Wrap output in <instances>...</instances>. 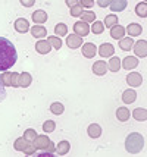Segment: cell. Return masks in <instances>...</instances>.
I'll return each mask as SVG.
<instances>
[{
    "label": "cell",
    "mask_w": 147,
    "mask_h": 157,
    "mask_svg": "<svg viewBox=\"0 0 147 157\" xmlns=\"http://www.w3.org/2000/svg\"><path fill=\"white\" fill-rule=\"evenodd\" d=\"M21 3L24 5V6H33V5H34V2H33V0H27V2H25V0H22Z\"/></svg>",
    "instance_id": "43"
},
{
    "label": "cell",
    "mask_w": 147,
    "mask_h": 157,
    "mask_svg": "<svg viewBox=\"0 0 147 157\" xmlns=\"http://www.w3.org/2000/svg\"><path fill=\"white\" fill-rule=\"evenodd\" d=\"M115 53V47H113L110 43H103V44H100V47H99V55L102 56V57H110L113 56Z\"/></svg>",
    "instance_id": "10"
},
{
    "label": "cell",
    "mask_w": 147,
    "mask_h": 157,
    "mask_svg": "<svg viewBox=\"0 0 147 157\" xmlns=\"http://www.w3.org/2000/svg\"><path fill=\"white\" fill-rule=\"evenodd\" d=\"M130 110L126 109V107H118V110H116V117H118V121H121V122H126L128 119H130Z\"/></svg>",
    "instance_id": "25"
},
{
    "label": "cell",
    "mask_w": 147,
    "mask_h": 157,
    "mask_svg": "<svg viewBox=\"0 0 147 157\" xmlns=\"http://www.w3.org/2000/svg\"><path fill=\"white\" fill-rule=\"evenodd\" d=\"M66 44L69 48H78L81 47L84 43H83V37H79L77 34H71L66 37Z\"/></svg>",
    "instance_id": "9"
},
{
    "label": "cell",
    "mask_w": 147,
    "mask_h": 157,
    "mask_svg": "<svg viewBox=\"0 0 147 157\" xmlns=\"http://www.w3.org/2000/svg\"><path fill=\"white\" fill-rule=\"evenodd\" d=\"M81 18H83V22L88 24V22H94L96 21V15H94V12H91V10H85V12H83Z\"/></svg>",
    "instance_id": "35"
},
{
    "label": "cell",
    "mask_w": 147,
    "mask_h": 157,
    "mask_svg": "<svg viewBox=\"0 0 147 157\" xmlns=\"http://www.w3.org/2000/svg\"><path fill=\"white\" fill-rule=\"evenodd\" d=\"M125 79L130 87H140L141 84H143V76H141V74H138V72L128 74V76H126Z\"/></svg>",
    "instance_id": "6"
},
{
    "label": "cell",
    "mask_w": 147,
    "mask_h": 157,
    "mask_svg": "<svg viewBox=\"0 0 147 157\" xmlns=\"http://www.w3.org/2000/svg\"><path fill=\"white\" fill-rule=\"evenodd\" d=\"M118 16L116 15H107L103 21V25H106V28H113L115 25H118Z\"/></svg>",
    "instance_id": "29"
},
{
    "label": "cell",
    "mask_w": 147,
    "mask_h": 157,
    "mask_svg": "<svg viewBox=\"0 0 147 157\" xmlns=\"http://www.w3.org/2000/svg\"><path fill=\"white\" fill-rule=\"evenodd\" d=\"M131 115L134 116V119H135V121H140V122H144V121H147V110L146 109L137 107V109L134 110Z\"/></svg>",
    "instance_id": "24"
},
{
    "label": "cell",
    "mask_w": 147,
    "mask_h": 157,
    "mask_svg": "<svg viewBox=\"0 0 147 157\" xmlns=\"http://www.w3.org/2000/svg\"><path fill=\"white\" fill-rule=\"evenodd\" d=\"M87 134L90 138H99L102 135V126L97 123H91L90 126L87 128Z\"/></svg>",
    "instance_id": "17"
},
{
    "label": "cell",
    "mask_w": 147,
    "mask_h": 157,
    "mask_svg": "<svg viewBox=\"0 0 147 157\" xmlns=\"http://www.w3.org/2000/svg\"><path fill=\"white\" fill-rule=\"evenodd\" d=\"M135 13L138 15V16H141V18H146L147 16V5L144 2H141V3L137 5V7H135Z\"/></svg>",
    "instance_id": "33"
},
{
    "label": "cell",
    "mask_w": 147,
    "mask_h": 157,
    "mask_svg": "<svg viewBox=\"0 0 147 157\" xmlns=\"http://www.w3.org/2000/svg\"><path fill=\"white\" fill-rule=\"evenodd\" d=\"M109 6H110L113 12H121V10H124L126 7V2L125 0H115V2H110Z\"/></svg>",
    "instance_id": "27"
},
{
    "label": "cell",
    "mask_w": 147,
    "mask_h": 157,
    "mask_svg": "<svg viewBox=\"0 0 147 157\" xmlns=\"http://www.w3.org/2000/svg\"><path fill=\"white\" fill-rule=\"evenodd\" d=\"M66 5H68L69 7H72V6H75V5H78V2H75V0H68Z\"/></svg>",
    "instance_id": "44"
},
{
    "label": "cell",
    "mask_w": 147,
    "mask_h": 157,
    "mask_svg": "<svg viewBox=\"0 0 147 157\" xmlns=\"http://www.w3.org/2000/svg\"><path fill=\"white\" fill-rule=\"evenodd\" d=\"M46 150L49 151L50 154H53V153H56V145H55V144H53V143H52V141H50L49 147H47V148H46Z\"/></svg>",
    "instance_id": "41"
},
{
    "label": "cell",
    "mask_w": 147,
    "mask_h": 157,
    "mask_svg": "<svg viewBox=\"0 0 147 157\" xmlns=\"http://www.w3.org/2000/svg\"><path fill=\"white\" fill-rule=\"evenodd\" d=\"M137 65H138V59L134 57V56H126L125 59L122 60V68L126 69V71H131V69L137 68Z\"/></svg>",
    "instance_id": "15"
},
{
    "label": "cell",
    "mask_w": 147,
    "mask_h": 157,
    "mask_svg": "<svg viewBox=\"0 0 147 157\" xmlns=\"http://www.w3.org/2000/svg\"><path fill=\"white\" fill-rule=\"evenodd\" d=\"M31 34L35 38H43V37L47 35V29L43 27V25H34V27L31 28Z\"/></svg>",
    "instance_id": "22"
},
{
    "label": "cell",
    "mask_w": 147,
    "mask_h": 157,
    "mask_svg": "<svg viewBox=\"0 0 147 157\" xmlns=\"http://www.w3.org/2000/svg\"><path fill=\"white\" fill-rule=\"evenodd\" d=\"M35 137H37V132H35L34 129H27L25 132H24V138H27V140H29V141H33Z\"/></svg>",
    "instance_id": "38"
},
{
    "label": "cell",
    "mask_w": 147,
    "mask_h": 157,
    "mask_svg": "<svg viewBox=\"0 0 147 157\" xmlns=\"http://www.w3.org/2000/svg\"><path fill=\"white\" fill-rule=\"evenodd\" d=\"M69 12H71V16H74V18H78V16L83 15V7H81V5H79V2H78V5L71 7Z\"/></svg>",
    "instance_id": "36"
},
{
    "label": "cell",
    "mask_w": 147,
    "mask_h": 157,
    "mask_svg": "<svg viewBox=\"0 0 147 157\" xmlns=\"http://www.w3.org/2000/svg\"><path fill=\"white\" fill-rule=\"evenodd\" d=\"M99 3V6H102V7H106V6H109V5H110V2H109V0H99L97 2Z\"/></svg>",
    "instance_id": "42"
},
{
    "label": "cell",
    "mask_w": 147,
    "mask_h": 157,
    "mask_svg": "<svg viewBox=\"0 0 147 157\" xmlns=\"http://www.w3.org/2000/svg\"><path fill=\"white\" fill-rule=\"evenodd\" d=\"M15 29L21 34H25L27 31L29 29V22L25 18H18L15 21Z\"/></svg>",
    "instance_id": "14"
},
{
    "label": "cell",
    "mask_w": 147,
    "mask_h": 157,
    "mask_svg": "<svg viewBox=\"0 0 147 157\" xmlns=\"http://www.w3.org/2000/svg\"><path fill=\"white\" fill-rule=\"evenodd\" d=\"M14 147H15V150H18V151H22V153H25V154H34L35 153V147H34V144H31V141L29 140H27V138H16L15 140V143H14Z\"/></svg>",
    "instance_id": "3"
},
{
    "label": "cell",
    "mask_w": 147,
    "mask_h": 157,
    "mask_svg": "<svg viewBox=\"0 0 147 157\" xmlns=\"http://www.w3.org/2000/svg\"><path fill=\"white\" fill-rule=\"evenodd\" d=\"M96 53H97L96 44H93V43H84V44H83V56H85L87 59L94 57Z\"/></svg>",
    "instance_id": "11"
},
{
    "label": "cell",
    "mask_w": 147,
    "mask_h": 157,
    "mask_svg": "<svg viewBox=\"0 0 147 157\" xmlns=\"http://www.w3.org/2000/svg\"><path fill=\"white\" fill-rule=\"evenodd\" d=\"M55 33H56V37H65L68 34V27L65 24H57L55 27Z\"/></svg>",
    "instance_id": "34"
},
{
    "label": "cell",
    "mask_w": 147,
    "mask_h": 157,
    "mask_svg": "<svg viewBox=\"0 0 147 157\" xmlns=\"http://www.w3.org/2000/svg\"><path fill=\"white\" fill-rule=\"evenodd\" d=\"M125 34H128V37H135V35H140L143 33V28L138 24H130L128 27L125 28Z\"/></svg>",
    "instance_id": "16"
},
{
    "label": "cell",
    "mask_w": 147,
    "mask_h": 157,
    "mask_svg": "<svg viewBox=\"0 0 147 157\" xmlns=\"http://www.w3.org/2000/svg\"><path fill=\"white\" fill-rule=\"evenodd\" d=\"M31 82H33V76H31V74H28V72H22V74H19V87H21V88H27V87H29Z\"/></svg>",
    "instance_id": "19"
},
{
    "label": "cell",
    "mask_w": 147,
    "mask_h": 157,
    "mask_svg": "<svg viewBox=\"0 0 147 157\" xmlns=\"http://www.w3.org/2000/svg\"><path fill=\"white\" fill-rule=\"evenodd\" d=\"M91 68H93V74H94V75H99V76L105 75L106 72H107V65H106V62H103V60L94 62V65H93Z\"/></svg>",
    "instance_id": "12"
},
{
    "label": "cell",
    "mask_w": 147,
    "mask_h": 157,
    "mask_svg": "<svg viewBox=\"0 0 147 157\" xmlns=\"http://www.w3.org/2000/svg\"><path fill=\"white\" fill-rule=\"evenodd\" d=\"M74 33L79 35V37H85L90 33V27H88V24H85L83 21H78V22L74 24Z\"/></svg>",
    "instance_id": "5"
},
{
    "label": "cell",
    "mask_w": 147,
    "mask_h": 157,
    "mask_svg": "<svg viewBox=\"0 0 147 157\" xmlns=\"http://www.w3.org/2000/svg\"><path fill=\"white\" fill-rule=\"evenodd\" d=\"M134 53L138 57H146L147 56V43L144 40H140L137 43H134Z\"/></svg>",
    "instance_id": "7"
},
{
    "label": "cell",
    "mask_w": 147,
    "mask_h": 157,
    "mask_svg": "<svg viewBox=\"0 0 147 157\" xmlns=\"http://www.w3.org/2000/svg\"><path fill=\"white\" fill-rule=\"evenodd\" d=\"M47 41H49L50 46L53 48H56V50H59V48L62 47V41H60V38L56 37V35H50V37H47Z\"/></svg>",
    "instance_id": "31"
},
{
    "label": "cell",
    "mask_w": 147,
    "mask_h": 157,
    "mask_svg": "<svg viewBox=\"0 0 147 157\" xmlns=\"http://www.w3.org/2000/svg\"><path fill=\"white\" fill-rule=\"evenodd\" d=\"M16 59L18 55L12 41H9L5 37H0V71L6 72L16 63Z\"/></svg>",
    "instance_id": "1"
},
{
    "label": "cell",
    "mask_w": 147,
    "mask_h": 157,
    "mask_svg": "<svg viewBox=\"0 0 147 157\" xmlns=\"http://www.w3.org/2000/svg\"><path fill=\"white\" fill-rule=\"evenodd\" d=\"M50 50H52V46L49 44L47 40H40L35 43V52L40 53V55H47Z\"/></svg>",
    "instance_id": "13"
},
{
    "label": "cell",
    "mask_w": 147,
    "mask_h": 157,
    "mask_svg": "<svg viewBox=\"0 0 147 157\" xmlns=\"http://www.w3.org/2000/svg\"><path fill=\"white\" fill-rule=\"evenodd\" d=\"M6 97V91H5V84L2 81V75H0V98H5Z\"/></svg>",
    "instance_id": "39"
},
{
    "label": "cell",
    "mask_w": 147,
    "mask_h": 157,
    "mask_svg": "<svg viewBox=\"0 0 147 157\" xmlns=\"http://www.w3.org/2000/svg\"><path fill=\"white\" fill-rule=\"evenodd\" d=\"M107 69L112 71V72H118L119 69H121V59L116 57V56L110 57V60H109V63H107Z\"/></svg>",
    "instance_id": "26"
},
{
    "label": "cell",
    "mask_w": 147,
    "mask_h": 157,
    "mask_svg": "<svg viewBox=\"0 0 147 157\" xmlns=\"http://www.w3.org/2000/svg\"><path fill=\"white\" fill-rule=\"evenodd\" d=\"M135 98H137V93H135L134 90H125V91L122 93V101L125 103V104L134 103Z\"/></svg>",
    "instance_id": "20"
},
{
    "label": "cell",
    "mask_w": 147,
    "mask_h": 157,
    "mask_svg": "<svg viewBox=\"0 0 147 157\" xmlns=\"http://www.w3.org/2000/svg\"><path fill=\"white\" fill-rule=\"evenodd\" d=\"M134 46V41L131 37H124V38H121L119 40V47L121 50H124V52H130Z\"/></svg>",
    "instance_id": "23"
},
{
    "label": "cell",
    "mask_w": 147,
    "mask_h": 157,
    "mask_svg": "<svg viewBox=\"0 0 147 157\" xmlns=\"http://www.w3.org/2000/svg\"><path fill=\"white\" fill-rule=\"evenodd\" d=\"M124 35H125V28L122 25H115L113 28H110V37L112 38L121 40V38H124Z\"/></svg>",
    "instance_id": "18"
},
{
    "label": "cell",
    "mask_w": 147,
    "mask_h": 157,
    "mask_svg": "<svg viewBox=\"0 0 147 157\" xmlns=\"http://www.w3.org/2000/svg\"><path fill=\"white\" fill-rule=\"evenodd\" d=\"M33 21H34L35 24H44V22H47V13H46V10H43V9L35 10L34 13H33Z\"/></svg>",
    "instance_id": "21"
},
{
    "label": "cell",
    "mask_w": 147,
    "mask_h": 157,
    "mask_svg": "<svg viewBox=\"0 0 147 157\" xmlns=\"http://www.w3.org/2000/svg\"><path fill=\"white\" fill-rule=\"evenodd\" d=\"M2 81L5 84V87H19V74H16V72H3V75H2Z\"/></svg>",
    "instance_id": "4"
},
{
    "label": "cell",
    "mask_w": 147,
    "mask_h": 157,
    "mask_svg": "<svg viewBox=\"0 0 147 157\" xmlns=\"http://www.w3.org/2000/svg\"><path fill=\"white\" fill-rule=\"evenodd\" d=\"M33 141H34L35 150H46L50 144V140L46 135H37Z\"/></svg>",
    "instance_id": "8"
},
{
    "label": "cell",
    "mask_w": 147,
    "mask_h": 157,
    "mask_svg": "<svg viewBox=\"0 0 147 157\" xmlns=\"http://www.w3.org/2000/svg\"><path fill=\"white\" fill-rule=\"evenodd\" d=\"M55 129H56V123L53 121H46L43 123V131L44 132H53Z\"/></svg>",
    "instance_id": "37"
},
{
    "label": "cell",
    "mask_w": 147,
    "mask_h": 157,
    "mask_svg": "<svg viewBox=\"0 0 147 157\" xmlns=\"http://www.w3.org/2000/svg\"><path fill=\"white\" fill-rule=\"evenodd\" d=\"M144 147V137L138 132H131L125 140V150L131 154L140 153Z\"/></svg>",
    "instance_id": "2"
},
{
    "label": "cell",
    "mask_w": 147,
    "mask_h": 157,
    "mask_svg": "<svg viewBox=\"0 0 147 157\" xmlns=\"http://www.w3.org/2000/svg\"><path fill=\"white\" fill-rule=\"evenodd\" d=\"M90 29L94 33V34H102V33L105 31V25H103V22H102V21H94Z\"/></svg>",
    "instance_id": "32"
},
{
    "label": "cell",
    "mask_w": 147,
    "mask_h": 157,
    "mask_svg": "<svg viewBox=\"0 0 147 157\" xmlns=\"http://www.w3.org/2000/svg\"><path fill=\"white\" fill-rule=\"evenodd\" d=\"M71 150V144L68 141H60V143L57 144L56 147V153H59L60 156H65V154H68V151Z\"/></svg>",
    "instance_id": "28"
},
{
    "label": "cell",
    "mask_w": 147,
    "mask_h": 157,
    "mask_svg": "<svg viewBox=\"0 0 147 157\" xmlns=\"http://www.w3.org/2000/svg\"><path fill=\"white\" fill-rule=\"evenodd\" d=\"M63 110H65V107H63V104H62V103L55 101V103H52V104H50V112H52L53 115H56V116H59V115H62V113H63Z\"/></svg>",
    "instance_id": "30"
},
{
    "label": "cell",
    "mask_w": 147,
    "mask_h": 157,
    "mask_svg": "<svg viewBox=\"0 0 147 157\" xmlns=\"http://www.w3.org/2000/svg\"><path fill=\"white\" fill-rule=\"evenodd\" d=\"M79 5H81V7H93L94 2H91V0H81Z\"/></svg>",
    "instance_id": "40"
}]
</instances>
